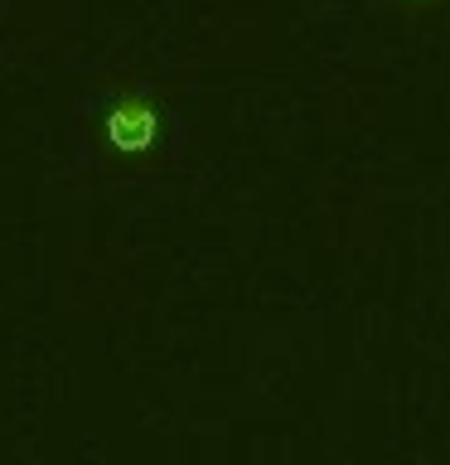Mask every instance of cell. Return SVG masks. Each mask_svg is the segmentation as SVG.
<instances>
[{
	"label": "cell",
	"instance_id": "6da1fadb",
	"mask_svg": "<svg viewBox=\"0 0 450 465\" xmlns=\"http://www.w3.org/2000/svg\"><path fill=\"white\" fill-rule=\"evenodd\" d=\"M151 141H155V112L141 97H122L107 112V145L122 155H141Z\"/></svg>",
	"mask_w": 450,
	"mask_h": 465
}]
</instances>
